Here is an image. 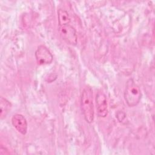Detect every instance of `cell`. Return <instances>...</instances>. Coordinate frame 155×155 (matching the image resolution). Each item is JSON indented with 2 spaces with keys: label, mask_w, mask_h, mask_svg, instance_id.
Listing matches in <instances>:
<instances>
[{
  "label": "cell",
  "mask_w": 155,
  "mask_h": 155,
  "mask_svg": "<svg viewBox=\"0 0 155 155\" xmlns=\"http://www.w3.org/2000/svg\"><path fill=\"white\" fill-rule=\"evenodd\" d=\"M81 110L85 120L91 123L94 117V105L93 101V91L89 87L84 88L81 97Z\"/></svg>",
  "instance_id": "obj_1"
},
{
  "label": "cell",
  "mask_w": 155,
  "mask_h": 155,
  "mask_svg": "<svg viewBox=\"0 0 155 155\" xmlns=\"http://www.w3.org/2000/svg\"><path fill=\"white\" fill-rule=\"evenodd\" d=\"M124 97L127 105L133 107L137 105L141 99V91L139 87L133 79H129L126 83Z\"/></svg>",
  "instance_id": "obj_2"
},
{
  "label": "cell",
  "mask_w": 155,
  "mask_h": 155,
  "mask_svg": "<svg viewBox=\"0 0 155 155\" xmlns=\"http://www.w3.org/2000/svg\"><path fill=\"white\" fill-rule=\"evenodd\" d=\"M59 33L61 38L67 43L76 45L77 43V35L75 29L70 25H61L59 27Z\"/></svg>",
  "instance_id": "obj_3"
},
{
  "label": "cell",
  "mask_w": 155,
  "mask_h": 155,
  "mask_svg": "<svg viewBox=\"0 0 155 155\" xmlns=\"http://www.w3.org/2000/svg\"><path fill=\"white\" fill-rule=\"evenodd\" d=\"M35 58L39 65L50 64L53 59L50 51L44 45H39L35 51Z\"/></svg>",
  "instance_id": "obj_4"
},
{
  "label": "cell",
  "mask_w": 155,
  "mask_h": 155,
  "mask_svg": "<svg viewBox=\"0 0 155 155\" xmlns=\"http://www.w3.org/2000/svg\"><path fill=\"white\" fill-rule=\"evenodd\" d=\"M96 110L98 116L105 117L108 114V104L105 94L99 91L96 94Z\"/></svg>",
  "instance_id": "obj_5"
},
{
  "label": "cell",
  "mask_w": 155,
  "mask_h": 155,
  "mask_svg": "<svg viewBox=\"0 0 155 155\" xmlns=\"http://www.w3.org/2000/svg\"><path fill=\"white\" fill-rule=\"evenodd\" d=\"M12 123L15 129L21 134L25 135L27 131V122L25 117L20 114L13 115Z\"/></svg>",
  "instance_id": "obj_6"
},
{
  "label": "cell",
  "mask_w": 155,
  "mask_h": 155,
  "mask_svg": "<svg viewBox=\"0 0 155 155\" xmlns=\"http://www.w3.org/2000/svg\"><path fill=\"white\" fill-rule=\"evenodd\" d=\"M12 108L11 103L3 97L0 98V116L1 119H4Z\"/></svg>",
  "instance_id": "obj_7"
},
{
  "label": "cell",
  "mask_w": 155,
  "mask_h": 155,
  "mask_svg": "<svg viewBox=\"0 0 155 155\" xmlns=\"http://www.w3.org/2000/svg\"><path fill=\"white\" fill-rule=\"evenodd\" d=\"M58 18L59 26L68 25L70 22V18L68 12L63 9H59L58 10Z\"/></svg>",
  "instance_id": "obj_8"
}]
</instances>
